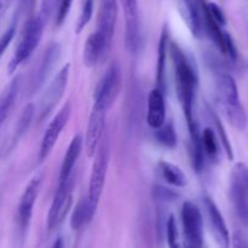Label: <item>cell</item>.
I'll return each mask as SVG.
<instances>
[{
  "label": "cell",
  "mask_w": 248,
  "mask_h": 248,
  "mask_svg": "<svg viewBox=\"0 0 248 248\" xmlns=\"http://www.w3.org/2000/svg\"><path fill=\"white\" fill-rule=\"evenodd\" d=\"M210 114H211V116H212V120H213V123H215L216 128H217L218 135H219L220 142H222L223 147H224L225 153H227L228 159H229L230 161H232V160H234V152H232V144H230V140H229V138H228L227 132H225L224 126L222 125V123H220L219 118H218V116L216 115V114L213 113L212 110H210Z\"/></svg>",
  "instance_id": "30"
},
{
  "label": "cell",
  "mask_w": 248,
  "mask_h": 248,
  "mask_svg": "<svg viewBox=\"0 0 248 248\" xmlns=\"http://www.w3.org/2000/svg\"><path fill=\"white\" fill-rule=\"evenodd\" d=\"M60 55H61L60 45H58L57 43L50 44L48 47L46 48L43 58H41L40 64H39L38 67V70H36V72L34 73L33 77H31V93L38 91L39 87L45 82V80L47 79L50 73L52 72L55 64L58 62V60H60Z\"/></svg>",
  "instance_id": "14"
},
{
  "label": "cell",
  "mask_w": 248,
  "mask_h": 248,
  "mask_svg": "<svg viewBox=\"0 0 248 248\" xmlns=\"http://www.w3.org/2000/svg\"><path fill=\"white\" fill-rule=\"evenodd\" d=\"M72 177L67 181L58 182L57 189L53 195L52 203L50 206V211L47 215V228L48 230H53L63 222L70 202H72Z\"/></svg>",
  "instance_id": "9"
},
{
  "label": "cell",
  "mask_w": 248,
  "mask_h": 248,
  "mask_svg": "<svg viewBox=\"0 0 248 248\" xmlns=\"http://www.w3.org/2000/svg\"><path fill=\"white\" fill-rule=\"evenodd\" d=\"M82 148H84V138H82V136L80 133H78V135H75L72 138V140L69 143V147H68L64 157H63L58 182L67 181V179H69L72 177L75 164H77L80 155H81Z\"/></svg>",
  "instance_id": "18"
},
{
  "label": "cell",
  "mask_w": 248,
  "mask_h": 248,
  "mask_svg": "<svg viewBox=\"0 0 248 248\" xmlns=\"http://www.w3.org/2000/svg\"><path fill=\"white\" fill-rule=\"evenodd\" d=\"M73 0H58V10L57 15H56V24L58 27L62 26L63 22L67 18L68 14L70 11V7H72Z\"/></svg>",
  "instance_id": "32"
},
{
  "label": "cell",
  "mask_w": 248,
  "mask_h": 248,
  "mask_svg": "<svg viewBox=\"0 0 248 248\" xmlns=\"http://www.w3.org/2000/svg\"><path fill=\"white\" fill-rule=\"evenodd\" d=\"M106 109L101 107H92L91 114L87 124L86 137H85V150L89 157H93L96 154V150L103 138L104 130H106V120H107Z\"/></svg>",
  "instance_id": "13"
},
{
  "label": "cell",
  "mask_w": 248,
  "mask_h": 248,
  "mask_svg": "<svg viewBox=\"0 0 248 248\" xmlns=\"http://www.w3.org/2000/svg\"><path fill=\"white\" fill-rule=\"evenodd\" d=\"M224 110L227 113L228 119H229L230 124L237 128L239 131H244L247 127L248 118L245 108L242 107L241 103L232 104V106L224 107Z\"/></svg>",
  "instance_id": "27"
},
{
  "label": "cell",
  "mask_w": 248,
  "mask_h": 248,
  "mask_svg": "<svg viewBox=\"0 0 248 248\" xmlns=\"http://www.w3.org/2000/svg\"><path fill=\"white\" fill-rule=\"evenodd\" d=\"M121 89V69L118 63H113L106 70L94 91L93 106L101 107L107 111L113 107Z\"/></svg>",
  "instance_id": "5"
},
{
  "label": "cell",
  "mask_w": 248,
  "mask_h": 248,
  "mask_svg": "<svg viewBox=\"0 0 248 248\" xmlns=\"http://www.w3.org/2000/svg\"><path fill=\"white\" fill-rule=\"evenodd\" d=\"M169 46L170 50H171L172 62H173L177 94H178L182 107H183L189 135H190L193 145L200 144L201 132L199 130V125L195 120V114H194L196 90L199 86L198 72L195 69V65L186 57V55L179 47L178 44L172 41Z\"/></svg>",
  "instance_id": "1"
},
{
  "label": "cell",
  "mask_w": 248,
  "mask_h": 248,
  "mask_svg": "<svg viewBox=\"0 0 248 248\" xmlns=\"http://www.w3.org/2000/svg\"><path fill=\"white\" fill-rule=\"evenodd\" d=\"M97 208L89 201V199H80L79 202L75 206L73 211L72 218H70V227L73 230H81L93 219L94 213Z\"/></svg>",
  "instance_id": "23"
},
{
  "label": "cell",
  "mask_w": 248,
  "mask_h": 248,
  "mask_svg": "<svg viewBox=\"0 0 248 248\" xmlns=\"http://www.w3.org/2000/svg\"><path fill=\"white\" fill-rule=\"evenodd\" d=\"M125 15V45L135 55L140 46V21L138 0H120Z\"/></svg>",
  "instance_id": "10"
},
{
  "label": "cell",
  "mask_w": 248,
  "mask_h": 248,
  "mask_svg": "<svg viewBox=\"0 0 248 248\" xmlns=\"http://www.w3.org/2000/svg\"><path fill=\"white\" fill-rule=\"evenodd\" d=\"M217 91L223 107L241 103L236 81L229 74H219L217 78Z\"/></svg>",
  "instance_id": "22"
},
{
  "label": "cell",
  "mask_w": 248,
  "mask_h": 248,
  "mask_svg": "<svg viewBox=\"0 0 248 248\" xmlns=\"http://www.w3.org/2000/svg\"><path fill=\"white\" fill-rule=\"evenodd\" d=\"M203 202H205L208 223H210V227L211 230H212L213 236H215V240L217 241V244L219 246L228 248L230 246V236L222 213L219 212L217 205L213 202L212 199L205 198L203 199Z\"/></svg>",
  "instance_id": "15"
},
{
  "label": "cell",
  "mask_w": 248,
  "mask_h": 248,
  "mask_svg": "<svg viewBox=\"0 0 248 248\" xmlns=\"http://www.w3.org/2000/svg\"><path fill=\"white\" fill-rule=\"evenodd\" d=\"M184 18L195 38H200L203 31V5L206 0H182Z\"/></svg>",
  "instance_id": "17"
},
{
  "label": "cell",
  "mask_w": 248,
  "mask_h": 248,
  "mask_svg": "<svg viewBox=\"0 0 248 248\" xmlns=\"http://www.w3.org/2000/svg\"><path fill=\"white\" fill-rule=\"evenodd\" d=\"M182 225L186 245L188 247L203 246V227L201 211L194 202L186 201L182 207Z\"/></svg>",
  "instance_id": "8"
},
{
  "label": "cell",
  "mask_w": 248,
  "mask_h": 248,
  "mask_svg": "<svg viewBox=\"0 0 248 248\" xmlns=\"http://www.w3.org/2000/svg\"><path fill=\"white\" fill-rule=\"evenodd\" d=\"M156 132H155V138L159 142L160 145L167 148V149H173L177 145V133L176 128H174L173 124L167 123L165 121V124L162 126H160L159 128H156Z\"/></svg>",
  "instance_id": "26"
},
{
  "label": "cell",
  "mask_w": 248,
  "mask_h": 248,
  "mask_svg": "<svg viewBox=\"0 0 248 248\" xmlns=\"http://www.w3.org/2000/svg\"><path fill=\"white\" fill-rule=\"evenodd\" d=\"M225 55L229 56L232 61L237 60V48L235 46L232 35L225 31Z\"/></svg>",
  "instance_id": "35"
},
{
  "label": "cell",
  "mask_w": 248,
  "mask_h": 248,
  "mask_svg": "<svg viewBox=\"0 0 248 248\" xmlns=\"http://www.w3.org/2000/svg\"><path fill=\"white\" fill-rule=\"evenodd\" d=\"M166 237L169 246L172 248L179 247V234H178V228H177L176 219L173 216H170L169 219L166 222Z\"/></svg>",
  "instance_id": "31"
},
{
  "label": "cell",
  "mask_w": 248,
  "mask_h": 248,
  "mask_svg": "<svg viewBox=\"0 0 248 248\" xmlns=\"http://www.w3.org/2000/svg\"><path fill=\"white\" fill-rule=\"evenodd\" d=\"M44 27H45V21H44V17L41 15L40 16L31 17L26 22L23 29H22L21 38H19L18 44H17L14 56H12L11 61L7 65V73L10 75L14 74L17 68L22 63L26 62L31 57V53L34 52V50L38 47L41 39H43Z\"/></svg>",
  "instance_id": "2"
},
{
  "label": "cell",
  "mask_w": 248,
  "mask_h": 248,
  "mask_svg": "<svg viewBox=\"0 0 248 248\" xmlns=\"http://www.w3.org/2000/svg\"><path fill=\"white\" fill-rule=\"evenodd\" d=\"M41 182H43L41 174L34 176L27 184L21 199H19L18 207H17V222H18L19 229L23 232L28 229L29 224H31L34 206H35V201L38 199L39 191H40Z\"/></svg>",
  "instance_id": "11"
},
{
  "label": "cell",
  "mask_w": 248,
  "mask_h": 248,
  "mask_svg": "<svg viewBox=\"0 0 248 248\" xmlns=\"http://www.w3.org/2000/svg\"><path fill=\"white\" fill-rule=\"evenodd\" d=\"M22 80L21 77H15L0 93V128L2 127L4 123L6 121L7 116L11 113L15 103L17 101L19 91H21Z\"/></svg>",
  "instance_id": "21"
},
{
  "label": "cell",
  "mask_w": 248,
  "mask_h": 248,
  "mask_svg": "<svg viewBox=\"0 0 248 248\" xmlns=\"http://www.w3.org/2000/svg\"><path fill=\"white\" fill-rule=\"evenodd\" d=\"M230 198L241 222L248 225V167L242 162L235 165L232 171Z\"/></svg>",
  "instance_id": "4"
},
{
  "label": "cell",
  "mask_w": 248,
  "mask_h": 248,
  "mask_svg": "<svg viewBox=\"0 0 248 248\" xmlns=\"http://www.w3.org/2000/svg\"><path fill=\"white\" fill-rule=\"evenodd\" d=\"M232 246L234 247H248V240L246 235L242 232L237 230L234 232V236H232Z\"/></svg>",
  "instance_id": "36"
},
{
  "label": "cell",
  "mask_w": 248,
  "mask_h": 248,
  "mask_svg": "<svg viewBox=\"0 0 248 248\" xmlns=\"http://www.w3.org/2000/svg\"><path fill=\"white\" fill-rule=\"evenodd\" d=\"M109 160H110V147H109V140L106 137L104 140H101L96 150L89 182L87 199L96 208L98 207L99 200L103 194L107 173H108Z\"/></svg>",
  "instance_id": "3"
},
{
  "label": "cell",
  "mask_w": 248,
  "mask_h": 248,
  "mask_svg": "<svg viewBox=\"0 0 248 248\" xmlns=\"http://www.w3.org/2000/svg\"><path fill=\"white\" fill-rule=\"evenodd\" d=\"M15 34H16V26H15V24H11V26L2 33V35L0 36V60H1L2 55L5 53L6 48L9 47V45L11 44L12 39L15 38Z\"/></svg>",
  "instance_id": "33"
},
{
  "label": "cell",
  "mask_w": 248,
  "mask_h": 248,
  "mask_svg": "<svg viewBox=\"0 0 248 248\" xmlns=\"http://www.w3.org/2000/svg\"><path fill=\"white\" fill-rule=\"evenodd\" d=\"M157 171H159L161 178L169 184H171L172 186L186 188L188 186V177L184 173L183 170L177 166V165L161 160L157 164Z\"/></svg>",
  "instance_id": "25"
},
{
  "label": "cell",
  "mask_w": 248,
  "mask_h": 248,
  "mask_svg": "<svg viewBox=\"0 0 248 248\" xmlns=\"http://www.w3.org/2000/svg\"><path fill=\"white\" fill-rule=\"evenodd\" d=\"M201 143H202V149L207 156L211 159L216 160L218 157V143L217 137H216L215 132L212 128L207 127L202 131L201 133Z\"/></svg>",
  "instance_id": "28"
},
{
  "label": "cell",
  "mask_w": 248,
  "mask_h": 248,
  "mask_svg": "<svg viewBox=\"0 0 248 248\" xmlns=\"http://www.w3.org/2000/svg\"><path fill=\"white\" fill-rule=\"evenodd\" d=\"M166 121V103L164 91L159 87L152 90L148 96L147 123L152 128L156 130Z\"/></svg>",
  "instance_id": "16"
},
{
  "label": "cell",
  "mask_w": 248,
  "mask_h": 248,
  "mask_svg": "<svg viewBox=\"0 0 248 248\" xmlns=\"http://www.w3.org/2000/svg\"><path fill=\"white\" fill-rule=\"evenodd\" d=\"M93 7H94V0H85L82 4L81 11H80L79 18H78L77 24H75V33L80 34L84 31L85 27L90 23L93 16Z\"/></svg>",
  "instance_id": "29"
},
{
  "label": "cell",
  "mask_w": 248,
  "mask_h": 248,
  "mask_svg": "<svg viewBox=\"0 0 248 248\" xmlns=\"http://www.w3.org/2000/svg\"><path fill=\"white\" fill-rule=\"evenodd\" d=\"M206 9H207L211 17H212L219 26H225V24H227V18H225L224 12H223V10L220 9L217 4H215V2H206Z\"/></svg>",
  "instance_id": "34"
},
{
  "label": "cell",
  "mask_w": 248,
  "mask_h": 248,
  "mask_svg": "<svg viewBox=\"0 0 248 248\" xmlns=\"http://www.w3.org/2000/svg\"><path fill=\"white\" fill-rule=\"evenodd\" d=\"M109 53V50L107 48L106 44L103 43L101 36L93 31L90 34L85 43L84 51H82V61L86 67L92 68L98 64L103 58L107 57Z\"/></svg>",
  "instance_id": "19"
},
{
  "label": "cell",
  "mask_w": 248,
  "mask_h": 248,
  "mask_svg": "<svg viewBox=\"0 0 248 248\" xmlns=\"http://www.w3.org/2000/svg\"><path fill=\"white\" fill-rule=\"evenodd\" d=\"M170 31L167 24H164L160 34L159 46H157V62H156V84L159 89L165 86V74H166L167 50H169Z\"/></svg>",
  "instance_id": "24"
},
{
  "label": "cell",
  "mask_w": 248,
  "mask_h": 248,
  "mask_svg": "<svg viewBox=\"0 0 248 248\" xmlns=\"http://www.w3.org/2000/svg\"><path fill=\"white\" fill-rule=\"evenodd\" d=\"M69 72L70 64L68 63L64 67L61 68L60 72L56 74V77L53 78L51 84L46 89L45 93L43 94L40 102H39L40 103L38 109L39 121H43L44 119L47 118L63 97L65 89H67L68 80H69Z\"/></svg>",
  "instance_id": "7"
},
{
  "label": "cell",
  "mask_w": 248,
  "mask_h": 248,
  "mask_svg": "<svg viewBox=\"0 0 248 248\" xmlns=\"http://www.w3.org/2000/svg\"><path fill=\"white\" fill-rule=\"evenodd\" d=\"M70 115H72V104H70V102H67L65 104H63L62 108L58 110V113L48 123L45 133L43 136V140H41L40 148H39L38 160L40 164L45 161L48 155L51 154L56 143H57L58 138H60L61 133L64 130L65 126H67Z\"/></svg>",
  "instance_id": "6"
},
{
  "label": "cell",
  "mask_w": 248,
  "mask_h": 248,
  "mask_svg": "<svg viewBox=\"0 0 248 248\" xmlns=\"http://www.w3.org/2000/svg\"><path fill=\"white\" fill-rule=\"evenodd\" d=\"M12 2H14V0H0V19L6 14V11L10 9Z\"/></svg>",
  "instance_id": "37"
},
{
  "label": "cell",
  "mask_w": 248,
  "mask_h": 248,
  "mask_svg": "<svg viewBox=\"0 0 248 248\" xmlns=\"http://www.w3.org/2000/svg\"><path fill=\"white\" fill-rule=\"evenodd\" d=\"M34 114H35V106L31 103L27 104V106L24 107L23 110H22L19 119L17 120L16 127H15L9 142H6V144H5L4 148L1 149V156H5V155L9 154V153L16 147L17 143L21 140V138L26 135L29 126H31V120H33Z\"/></svg>",
  "instance_id": "20"
},
{
  "label": "cell",
  "mask_w": 248,
  "mask_h": 248,
  "mask_svg": "<svg viewBox=\"0 0 248 248\" xmlns=\"http://www.w3.org/2000/svg\"><path fill=\"white\" fill-rule=\"evenodd\" d=\"M118 21V0H99L96 33L110 51L114 31Z\"/></svg>",
  "instance_id": "12"
}]
</instances>
